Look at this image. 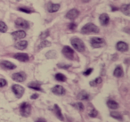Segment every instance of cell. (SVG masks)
Here are the masks:
<instances>
[{"label": "cell", "instance_id": "1", "mask_svg": "<svg viewBox=\"0 0 130 122\" xmlns=\"http://www.w3.org/2000/svg\"><path fill=\"white\" fill-rule=\"evenodd\" d=\"M82 34H91V33H98L99 32V28L93 23H87L83 26L81 29Z\"/></svg>", "mask_w": 130, "mask_h": 122}, {"label": "cell", "instance_id": "2", "mask_svg": "<svg viewBox=\"0 0 130 122\" xmlns=\"http://www.w3.org/2000/svg\"><path fill=\"white\" fill-rule=\"evenodd\" d=\"M72 47L76 49L78 52H84L85 51V44L81 39L78 38H73L71 40Z\"/></svg>", "mask_w": 130, "mask_h": 122}, {"label": "cell", "instance_id": "3", "mask_svg": "<svg viewBox=\"0 0 130 122\" xmlns=\"http://www.w3.org/2000/svg\"><path fill=\"white\" fill-rule=\"evenodd\" d=\"M20 111H21V114L22 115L23 117H29L30 115L31 112V106L29 105L28 102H22L21 104V107H20Z\"/></svg>", "mask_w": 130, "mask_h": 122}, {"label": "cell", "instance_id": "4", "mask_svg": "<svg viewBox=\"0 0 130 122\" xmlns=\"http://www.w3.org/2000/svg\"><path fill=\"white\" fill-rule=\"evenodd\" d=\"M12 90H13V92L14 93V95L17 96V98H21V97L24 94V88L22 87V86H20V85H13V86H12Z\"/></svg>", "mask_w": 130, "mask_h": 122}, {"label": "cell", "instance_id": "5", "mask_svg": "<svg viewBox=\"0 0 130 122\" xmlns=\"http://www.w3.org/2000/svg\"><path fill=\"white\" fill-rule=\"evenodd\" d=\"M62 54L63 55L65 56L66 58L70 60H72L74 58V51H73L72 48H71L70 47H64L62 49Z\"/></svg>", "mask_w": 130, "mask_h": 122}, {"label": "cell", "instance_id": "6", "mask_svg": "<svg viewBox=\"0 0 130 122\" xmlns=\"http://www.w3.org/2000/svg\"><path fill=\"white\" fill-rule=\"evenodd\" d=\"M91 45L94 48H99L104 45V40L101 38H91Z\"/></svg>", "mask_w": 130, "mask_h": 122}, {"label": "cell", "instance_id": "7", "mask_svg": "<svg viewBox=\"0 0 130 122\" xmlns=\"http://www.w3.org/2000/svg\"><path fill=\"white\" fill-rule=\"evenodd\" d=\"M12 79L17 82H23L26 79V74L24 72H17V73L13 74Z\"/></svg>", "mask_w": 130, "mask_h": 122}, {"label": "cell", "instance_id": "8", "mask_svg": "<svg viewBox=\"0 0 130 122\" xmlns=\"http://www.w3.org/2000/svg\"><path fill=\"white\" fill-rule=\"evenodd\" d=\"M15 25H16V27L18 28H22V29H28V28L29 27V23L27 22V21L23 20V19H17L16 21H15Z\"/></svg>", "mask_w": 130, "mask_h": 122}, {"label": "cell", "instance_id": "9", "mask_svg": "<svg viewBox=\"0 0 130 122\" xmlns=\"http://www.w3.org/2000/svg\"><path fill=\"white\" fill-rule=\"evenodd\" d=\"M0 66L5 70H13V69L16 68V65L8 61H2L0 63Z\"/></svg>", "mask_w": 130, "mask_h": 122}, {"label": "cell", "instance_id": "10", "mask_svg": "<svg viewBox=\"0 0 130 122\" xmlns=\"http://www.w3.org/2000/svg\"><path fill=\"white\" fill-rule=\"evenodd\" d=\"M79 15V12L77 9H71L66 13V18L69 20H75Z\"/></svg>", "mask_w": 130, "mask_h": 122}, {"label": "cell", "instance_id": "11", "mask_svg": "<svg viewBox=\"0 0 130 122\" xmlns=\"http://www.w3.org/2000/svg\"><path fill=\"white\" fill-rule=\"evenodd\" d=\"M13 57H14L15 59L18 60V61L23 62V63H25V62H28L29 60V55H28L27 54H23V53H18V54H14V56H13Z\"/></svg>", "mask_w": 130, "mask_h": 122}, {"label": "cell", "instance_id": "12", "mask_svg": "<svg viewBox=\"0 0 130 122\" xmlns=\"http://www.w3.org/2000/svg\"><path fill=\"white\" fill-rule=\"evenodd\" d=\"M52 92L54 94V95H62L65 94V89L63 86H60V85H57V86H54L52 89Z\"/></svg>", "mask_w": 130, "mask_h": 122}, {"label": "cell", "instance_id": "13", "mask_svg": "<svg viewBox=\"0 0 130 122\" xmlns=\"http://www.w3.org/2000/svg\"><path fill=\"white\" fill-rule=\"evenodd\" d=\"M116 47H117V49L119 52H126L128 50V45L126 42H123V41L118 42L117 45H116Z\"/></svg>", "mask_w": 130, "mask_h": 122}, {"label": "cell", "instance_id": "14", "mask_svg": "<svg viewBox=\"0 0 130 122\" xmlns=\"http://www.w3.org/2000/svg\"><path fill=\"white\" fill-rule=\"evenodd\" d=\"M12 36L14 39H22L26 37V33L23 30H17L12 33Z\"/></svg>", "mask_w": 130, "mask_h": 122}, {"label": "cell", "instance_id": "15", "mask_svg": "<svg viewBox=\"0 0 130 122\" xmlns=\"http://www.w3.org/2000/svg\"><path fill=\"white\" fill-rule=\"evenodd\" d=\"M60 9V5L59 4H54V3H49L47 6V11L49 13H55Z\"/></svg>", "mask_w": 130, "mask_h": 122}, {"label": "cell", "instance_id": "16", "mask_svg": "<svg viewBox=\"0 0 130 122\" xmlns=\"http://www.w3.org/2000/svg\"><path fill=\"white\" fill-rule=\"evenodd\" d=\"M109 22H110V18H109L108 14H106V13H102V14L100 15V22H101L102 25H103V26L108 25Z\"/></svg>", "mask_w": 130, "mask_h": 122}, {"label": "cell", "instance_id": "17", "mask_svg": "<svg viewBox=\"0 0 130 122\" xmlns=\"http://www.w3.org/2000/svg\"><path fill=\"white\" fill-rule=\"evenodd\" d=\"M28 47V42L25 41V40H21V41L17 42L15 44V47L17 49H20V50H23V49H26Z\"/></svg>", "mask_w": 130, "mask_h": 122}, {"label": "cell", "instance_id": "18", "mask_svg": "<svg viewBox=\"0 0 130 122\" xmlns=\"http://www.w3.org/2000/svg\"><path fill=\"white\" fill-rule=\"evenodd\" d=\"M54 113H55L56 116H57L58 118H60L61 120H63V116H62V114H61V109H60V107L57 105V104H54Z\"/></svg>", "mask_w": 130, "mask_h": 122}, {"label": "cell", "instance_id": "19", "mask_svg": "<svg viewBox=\"0 0 130 122\" xmlns=\"http://www.w3.org/2000/svg\"><path fill=\"white\" fill-rule=\"evenodd\" d=\"M113 75L117 78H121L123 75H124V72H123V70L120 66H118L116 67V69L114 70V72H113Z\"/></svg>", "mask_w": 130, "mask_h": 122}, {"label": "cell", "instance_id": "20", "mask_svg": "<svg viewBox=\"0 0 130 122\" xmlns=\"http://www.w3.org/2000/svg\"><path fill=\"white\" fill-rule=\"evenodd\" d=\"M107 106L111 110H116V109L119 108V104H118V102H115V101H113V100H109L108 102H107Z\"/></svg>", "mask_w": 130, "mask_h": 122}, {"label": "cell", "instance_id": "21", "mask_svg": "<svg viewBox=\"0 0 130 122\" xmlns=\"http://www.w3.org/2000/svg\"><path fill=\"white\" fill-rule=\"evenodd\" d=\"M29 88L31 89H34V90H37V91H42L41 87H40V84L39 83H36V82H32L30 84L28 85Z\"/></svg>", "mask_w": 130, "mask_h": 122}, {"label": "cell", "instance_id": "22", "mask_svg": "<svg viewBox=\"0 0 130 122\" xmlns=\"http://www.w3.org/2000/svg\"><path fill=\"white\" fill-rule=\"evenodd\" d=\"M78 98L80 99V100H88L89 95L86 91H81L78 95Z\"/></svg>", "mask_w": 130, "mask_h": 122}, {"label": "cell", "instance_id": "23", "mask_svg": "<svg viewBox=\"0 0 130 122\" xmlns=\"http://www.w3.org/2000/svg\"><path fill=\"white\" fill-rule=\"evenodd\" d=\"M110 116H111L112 118H116V119L120 120V121L123 120V117H122V115H121V113L118 112V111H111V112H110Z\"/></svg>", "mask_w": 130, "mask_h": 122}, {"label": "cell", "instance_id": "24", "mask_svg": "<svg viewBox=\"0 0 130 122\" xmlns=\"http://www.w3.org/2000/svg\"><path fill=\"white\" fill-rule=\"evenodd\" d=\"M121 11H122V13H124V14L128 16V15L130 14V6L128 4L124 5V6L121 7Z\"/></svg>", "mask_w": 130, "mask_h": 122}, {"label": "cell", "instance_id": "25", "mask_svg": "<svg viewBox=\"0 0 130 122\" xmlns=\"http://www.w3.org/2000/svg\"><path fill=\"white\" fill-rule=\"evenodd\" d=\"M51 45V43L49 41H46V40L44 39L43 41H41V43H40V45L38 47V50H40V49L44 48V47H49V45Z\"/></svg>", "mask_w": 130, "mask_h": 122}, {"label": "cell", "instance_id": "26", "mask_svg": "<svg viewBox=\"0 0 130 122\" xmlns=\"http://www.w3.org/2000/svg\"><path fill=\"white\" fill-rule=\"evenodd\" d=\"M55 79L60 82H64V81H66V77L61 73H57L55 75Z\"/></svg>", "mask_w": 130, "mask_h": 122}, {"label": "cell", "instance_id": "27", "mask_svg": "<svg viewBox=\"0 0 130 122\" xmlns=\"http://www.w3.org/2000/svg\"><path fill=\"white\" fill-rule=\"evenodd\" d=\"M6 31H7V26H6V24L4 22H2V21H0V32L5 33Z\"/></svg>", "mask_w": 130, "mask_h": 122}, {"label": "cell", "instance_id": "28", "mask_svg": "<svg viewBox=\"0 0 130 122\" xmlns=\"http://www.w3.org/2000/svg\"><path fill=\"white\" fill-rule=\"evenodd\" d=\"M102 83V79L101 78H97V79H95L94 80H92L90 82V86H96L97 85L101 84Z\"/></svg>", "mask_w": 130, "mask_h": 122}, {"label": "cell", "instance_id": "29", "mask_svg": "<svg viewBox=\"0 0 130 122\" xmlns=\"http://www.w3.org/2000/svg\"><path fill=\"white\" fill-rule=\"evenodd\" d=\"M49 33H50V31H49V29H46L45 31H43V32L40 34L39 38H41V39H45V38H47V37L49 36Z\"/></svg>", "mask_w": 130, "mask_h": 122}, {"label": "cell", "instance_id": "30", "mask_svg": "<svg viewBox=\"0 0 130 122\" xmlns=\"http://www.w3.org/2000/svg\"><path fill=\"white\" fill-rule=\"evenodd\" d=\"M72 106L75 108H77L78 110H79V111H83L84 110V105H83V103H81V102H77V103L72 104Z\"/></svg>", "mask_w": 130, "mask_h": 122}, {"label": "cell", "instance_id": "31", "mask_svg": "<svg viewBox=\"0 0 130 122\" xmlns=\"http://www.w3.org/2000/svg\"><path fill=\"white\" fill-rule=\"evenodd\" d=\"M19 11L21 12H23V13H31V10L29 9V8H26V7H19L18 8Z\"/></svg>", "mask_w": 130, "mask_h": 122}, {"label": "cell", "instance_id": "32", "mask_svg": "<svg viewBox=\"0 0 130 122\" xmlns=\"http://www.w3.org/2000/svg\"><path fill=\"white\" fill-rule=\"evenodd\" d=\"M98 115V112H97V111L96 110H92V111L89 112V116L91 117V118H94V117H96Z\"/></svg>", "mask_w": 130, "mask_h": 122}, {"label": "cell", "instance_id": "33", "mask_svg": "<svg viewBox=\"0 0 130 122\" xmlns=\"http://www.w3.org/2000/svg\"><path fill=\"white\" fill-rule=\"evenodd\" d=\"M7 85V82H6V79H0V87H4Z\"/></svg>", "mask_w": 130, "mask_h": 122}, {"label": "cell", "instance_id": "34", "mask_svg": "<svg viewBox=\"0 0 130 122\" xmlns=\"http://www.w3.org/2000/svg\"><path fill=\"white\" fill-rule=\"evenodd\" d=\"M92 71H93V69H88V70H86V71L85 72H84V75H85V76H88V75H90V74L91 73H92Z\"/></svg>", "mask_w": 130, "mask_h": 122}, {"label": "cell", "instance_id": "35", "mask_svg": "<svg viewBox=\"0 0 130 122\" xmlns=\"http://www.w3.org/2000/svg\"><path fill=\"white\" fill-rule=\"evenodd\" d=\"M58 67H60V68L61 69H68L71 67V65H63V64H58Z\"/></svg>", "mask_w": 130, "mask_h": 122}, {"label": "cell", "instance_id": "36", "mask_svg": "<svg viewBox=\"0 0 130 122\" xmlns=\"http://www.w3.org/2000/svg\"><path fill=\"white\" fill-rule=\"evenodd\" d=\"M76 27H77V25L75 23H71V24H69V29H76Z\"/></svg>", "mask_w": 130, "mask_h": 122}, {"label": "cell", "instance_id": "37", "mask_svg": "<svg viewBox=\"0 0 130 122\" xmlns=\"http://www.w3.org/2000/svg\"><path fill=\"white\" fill-rule=\"evenodd\" d=\"M36 122H46V121H45V120L44 119V118H39V119H38Z\"/></svg>", "mask_w": 130, "mask_h": 122}, {"label": "cell", "instance_id": "38", "mask_svg": "<svg viewBox=\"0 0 130 122\" xmlns=\"http://www.w3.org/2000/svg\"><path fill=\"white\" fill-rule=\"evenodd\" d=\"M38 95L35 94V95H33L32 96H31V99H37V98H38Z\"/></svg>", "mask_w": 130, "mask_h": 122}]
</instances>
